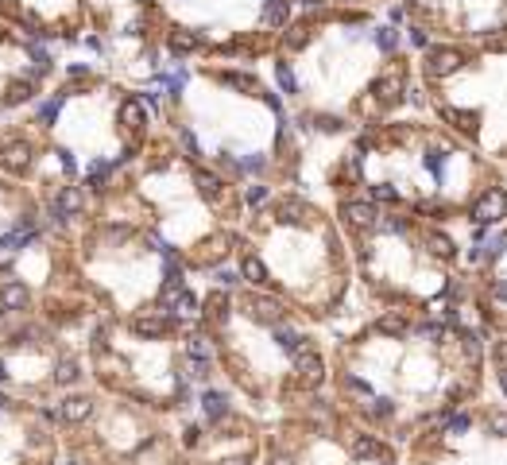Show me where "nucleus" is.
Segmentation results:
<instances>
[{"instance_id":"nucleus-25","label":"nucleus","mask_w":507,"mask_h":465,"mask_svg":"<svg viewBox=\"0 0 507 465\" xmlns=\"http://www.w3.org/2000/svg\"><path fill=\"white\" fill-rule=\"evenodd\" d=\"M202 404H205V415H209V419H224V407H229V404H224L221 392H205Z\"/></svg>"},{"instance_id":"nucleus-20","label":"nucleus","mask_w":507,"mask_h":465,"mask_svg":"<svg viewBox=\"0 0 507 465\" xmlns=\"http://www.w3.org/2000/svg\"><path fill=\"white\" fill-rule=\"evenodd\" d=\"M194 182L205 198H217V194H221V178H217L213 171H194Z\"/></svg>"},{"instance_id":"nucleus-2","label":"nucleus","mask_w":507,"mask_h":465,"mask_svg":"<svg viewBox=\"0 0 507 465\" xmlns=\"http://www.w3.org/2000/svg\"><path fill=\"white\" fill-rule=\"evenodd\" d=\"M504 213H507V190H488L484 198L477 202V209H472V218L480 225H496Z\"/></svg>"},{"instance_id":"nucleus-24","label":"nucleus","mask_w":507,"mask_h":465,"mask_svg":"<svg viewBox=\"0 0 507 465\" xmlns=\"http://www.w3.org/2000/svg\"><path fill=\"white\" fill-rule=\"evenodd\" d=\"M426 248L434 252V256H453V240H449L446 233H430V237H426Z\"/></svg>"},{"instance_id":"nucleus-16","label":"nucleus","mask_w":507,"mask_h":465,"mask_svg":"<svg viewBox=\"0 0 507 465\" xmlns=\"http://www.w3.org/2000/svg\"><path fill=\"white\" fill-rule=\"evenodd\" d=\"M407 330H410V318L403 310H388L380 318V334H407Z\"/></svg>"},{"instance_id":"nucleus-7","label":"nucleus","mask_w":507,"mask_h":465,"mask_svg":"<svg viewBox=\"0 0 507 465\" xmlns=\"http://www.w3.org/2000/svg\"><path fill=\"white\" fill-rule=\"evenodd\" d=\"M0 163L20 175V171H28V163H31V148L23 144V140H8V144L0 148Z\"/></svg>"},{"instance_id":"nucleus-46","label":"nucleus","mask_w":507,"mask_h":465,"mask_svg":"<svg viewBox=\"0 0 507 465\" xmlns=\"http://www.w3.org/2000/svg\"><path fill=\"white\" fill-rule=\"evenodd\" d=\"M410 43H414V47H422V43H426V35H422L419 28H410Z\"/></svg>"},{"instance_id":"nucleus-38","label":"nucleus","mask_w":507,"mask_h":465,"mask_svg":"<svg viewBox=\"0 0 507 465\" xmlns=\"http://www.w3.org/2000/svg\"><path fill=\"white\" fill-rule=\"evenodd\" d=\"M244 198H248V206H264V202H267V187H248Z\"/></svg>"},{"instance_id":"nucleus-22","label":"nucleus","mask_w":507,"mask_h":465,"mask_svg":"<svg viewBox=\"0 0 507 465\" xmlns=\"http://www.w3.org/2000/svg\"><path fill=\"white\" fill-rule=\"evenodd\" d=\"M275 341H279V349H291V353L298 345H306V337L298 334V330H291V326H279V330H275Z\"/></svg>"},{"instance_id":"nucleus-42","label":"nucleus","mask_w":507,"mask_h":465,"mask_svg":"<svg viewBox=\"0 0 507 465\" xmlns=\"http://www.w3.org/2000/svg\"><path fill=\"white\" fill-rule=\"evenodd\" d=\"M345 388H352V392H361V396H368V384H364V380H356V377H349V380H345Z\"/></svg>"},{"instance_id":"nucleus-10","label":"nucleus","mask_w":507,"mask_h":465,"mask_svg":"<svg viewBox=\"0 0 507 465\" xmlns=\"http://www.w3.org/2000/svg\"><path fill=\"white\" fill-rule=\"evenodd\" d=\"M82 206H86L82 190H78V187H66V190L59 194V198H55V218H59V221H66L70 213H82Z\"/></svg>"},{"instance_id":"nucleus-52","label":"nucleus","mask_w":507,"mask_h":465,"mask_svg":"<svg viewBox=\"0 0 507 465\" xmlns=\"http://www.w3.org/2000/svg\"><path fill=\"white\" fill-rule=\"evenodd\" d=\"M62 465H78V462H62Z\"/></svg>"},{"instance_id":"nucleus-31","label":"nucleus","mask_w":507,"mask_h":465,"mask_svg":"<svg viewBox=\"0 0 507 465\" xmlns=\"http://www.w3.org/2000/svg\"><path fill=\"white\" fill-rule=\"evenodd\" d=\"M275 78H279V86H283L287 93H294V89H298V78H294V70L287 66V62H279V66H275Z\"/></svg>"},{"instance_id":"nucleus-50","label":"nucleus","mask_w":507,"mask_h":465,"mask_svg":"<svg viewBox=\"0 0 507 465\" xmlns=\"http://www.w3.org/2000/svg\"><path fill=\"white\" fill-rule=\"evenodd\" d=\"M271 465H291V457H271Z\"/></svg>"},{"instance_id":"nucleus-23","label":"nucleus","mask_w":507,"mask_h":465,"mask_svg":"<svg viewBox=\"0 0 507 465\" xmlns=\"http://www.w3.org/2000/svg\"><path fill=\"white\" fill-rule=\"evenodd\" d=\"M205 314H209V322H229V298L213 295L209 303H205Z\"/></svg>"},{"instance_id":"nucleus-8","label":"nucleus","mask_w":507,"mask_h":465,"mask_svg":"<svg viewBox=\"0 0 507 465\" xmlns=\"http://www.w3.org/2000/svg\"><path fill=\"white\" fill-rule=\"evenodd\" d=\"M341 218L349 221L352 229H372V225H376V209H372L368 202H345Z\"/></svg>"},{"instance_id":"nucleus-19","label":"nucleus","mask_w":507,"mask_h":465,"mask_svg":"<svg viewBox=\"0 0 507 465\" xmlns=\"http://www.w3.org/2000/svg\"><path fill=\"white\" fill-rule=\"evenodd\" d=\"M240 272H244V279H252V283H267V264L260 256H244Z\"/></svg>"},{"instance_id":"nucleus-45","label":"nucleus","mask_w":507,"mask_h":465,"mask_svg":"<svg viewBox=\"0 0 507 465\" xmlns=\"http://www.w3.org/2000/svg\"><path fill=\"white\" fill-rule=\"evenodd\" d=\"M383 229H391V233H403L407 225H403V221H395V218H388V221H383Z\"/></svg>"},{"instance_id":"nucleus-36","label":"nucleus","mask_w":507,"mask_h":465,"mask_svg":"<svg viewBox=\"0 0 507 465\" xmlns=\"http://www.w3.org/2000/svg\"><path fill=\"white\" fill-rule=\"evenodd\" d=\"M488 426H492V435L507 438V415H504V411H496V415L488 419Z\"/></svg>"},{"instance_id":"nucleus-41","label":"nucleus","mask_w":507,"mask_h":465,"mask_svg":"<svg viewBox=\"0 0 507 465\" xmlns=\"http://www.w3.org/2000/svg\"><path fill=\"white\" fill-rule=\"evenodd\" d=\"M182 442H186V446H198V442H202V430H198V426H186Z\"/></svg>"},{"instance_id":"nucleus-35","label":"nucleus","mask_w":507,"mask_h":465,"mask_svg":"<svg viewBox=\"0 0 507 465\" xmlns=\"http://www.w3.org/2000/svg\"><path fill=\"white\" fill-rule=\"evenodd\" d=\"M105 175H108V163H93V167H89V187H101V182H105Z\"/></svg>"},{"instance_id":"nucleus-43","label":"nucleus","mask_w":507,"mask_h":465,"mask_svg":"<svg viewBox=\"0 0 507 465\" xmlns=\"http://www.w3.org/2000/svg\"><path fill=\"white\" fill-rule=\"evenodd\" d=\"M372 415L388 419V415H391V404H388V399H380V404H372Z\"/></svg>"},{"instance_id":"nucleus-6","label":"nucleus","mask_w":507,"mask_h":465,"mask_svg":"<svg viewBox=\"0 0 507 465\" xmlns=\"http://www.w3.org/2000/svg\"><path fill=\"white\" fill-rule=\"evenodd\" d=\"M403 89H407V82H403V70H388V74H380V78H376L372 93H376L383 105H391V101L403 97Z\"/></svg>"},{"instance_id":"nucleus-12","label":"nucleus","mask_w":507,"mask_h":465,"mask_svg":"<svg viewBox=\"0 0 507 465\" xmlns=\"http://www.w3.org/2000/svg\"><path fill=\"white\" fill-rule=\"evenodd\" d=\"M291 16V0H264V23L267 28H287Z\"/></svg>"},{"instance_id":"nucleus-37","label":"nucleus","mask_w":507,"mask_h":465,"mask_svg":"<svg viewBox=\"0 0 507 465\" xmlns=\"http://www.w3.org/2000/svg\"><path fill=\"white\" fill-rule=\"evenodd\" d=\"M213 279H217V287H236V272H229V267H217Z\"/></svg>"},{"instance_id":"nucleus-18","label":"nucleus","mask_w":507,"mask_h":465,"mask_svg":"<svg viewBox=\"0 0 507 465\" xmlns=\"http://www.w3.org/2000/svg\"><path fill=\"white\" fill-rule=\"evenodd\" d=\"M31 93H35V82H31V78H16L8 86V93H4V97H8V105H23Z\"/></svg>"},{"instance_id":"nucleus-48","label":"nucleus","mask_w":507,"mask_h":465,"mask_svg":"<svg viewBox=\"0 0 507 465\" xmlns=\"http://www.w3.org/2000/svg\"><path fill=\"white\" fill-rule=\"evenodd\" d=\"M496 298H507V283H496Z\"/></svg>"},{"instance_id":"nucleus-26","label":"nucleus","mask_w":507,"mask_h":465,"mask_svg":"<svg viewBox=\"0 0 507 465\" xmlns=\"http://www.w3.org/2000/svg\"><path fill=\"white\" fill-rule=\"evenodd\" d=\"M186 357H194V361H209V357H213V349H209V341H205V337H190V341H186Z\"/></svg>"},{"instance_id":"nucleus-53","label":"nucleus","mask_w":507,"mask_h":465,"mask_svg":"<svg viewBox=\"0 0 507 465\" xmlns=\"http://www.w3.org/2000/svg\"><path fill=\"white\" fill-rule=\"evenodd\" d=\"M0 407H4V396H0Z\"/></svg>"},{"instance_id":"nucleus-28","label":"nucleus","mask_w":507,"mask_h":465,"mask_svg":"<svg viewBox=\"0 0 507 465\" xmlns=\"http://www.w3.org/2000/svg\"><path fill=\"white\" fill-rule=\"evenodd\" d=\"M441 117H446V120H453V124H457V129H472V120H477V117H472V113H465V109H449V105H446V109H441Z\"/></svg>"},{"instance_id":"nucleus-44","label":"nucleus","mask_w":507,"mask_h":465,"mask_svg":"<svg viewBox=\"0 0 507 465\" xmlns=\"http://www.w3.org/2000/svg\"><path fill=\"white\" fill-rule=\"evenodd\" d=\"M496 361H499V368H507V341H499V345H496Z\"/></svg>"},{"instance_id":"nucleus-4","label":"nucleus","mask_w":507,"mask_h":465,"mask_svg":"<svg viewBox=\"0 0 507 465\" xmlns=\"http://www.w3.org/2000/svg\"><path fill=\"white\" fill-rule=\"evenodd\" d=\"M28 287L16 276H0V307L4 310H23L28 307Z\"/></svg>"},{"instance_id":"nucleus-15","label":"nucleus","mask_w":507,"mask_h":465,"mask_svg":"<svg viewBox=\"0 0 507 465\" xmlns=\"http://www.w3.org/2000/svg\"><path fill=\"white\" fill-rule=\"evenodd\" d=\"M306 202H298V198H287L283 206H279V221H291V225H306Z\"/></svg>"},{"instance_id":"nucleus-51","label":"nucleus","mask_w":507,"mask_h":465,"mask_svg":"<svg viewBox=\"0 0 507 465\" xmlns=\"http://www.w3.org/2000/svg\"><path fill=\"white\" fill-rule=\"evenodd\" d=\"M0 380H4V365H0Z\"/></svg>"},{"instance_id":"nucleus-39","label":"nucleus","mask_w":507,"mask_h":465,"mask_svg":"<svg viewBox=\"0 0 507 465\" xmlns=\"http://www.w3.org/2000/svg\"><path fill=\"white\" fill-rule=\"evenodd\" d=\"M468 430V415H453L449 419V435H465Z\"/></svg>"},{"instance_id":"nucleus-49","label":"nucleus","mask_w":507,"mask_h":465,"mask_svg":"<svg viewBox=\"0 0 507 465\" xmlns=\"http://www.w3.org/2000/svg\"><path fill=\"white\" fill-rule=\"evenodd\" d=\"M221 465H248L244 457H229V462H221Z\"/></svg>"},{"instance_id":"nucleus-34","label":"nucleus","mask_w":507,"mask_h":465,"mask_svg":"<svg viewBox=\"0 0 507 465\" xmlns=\"http://www.w3.org/2000/svg\"><path fill=\"white\" fill-rule=\"evenodd\" d=\"M426 171L441 178V171H446V151H430V155H426Z\"/></svg>"},{"instance_id":"nucleus-13","label":"nucleus","mask_w":507,"mask_h":465,"mask_svg":"<svg viewBox=\"0 0 507 465\" xmlns=\"http://www.w3.org/2000/svg\"><path fill=\"white\" fill-rule=\"evenodd\" d=\"M349 454L356 457V462H368V457H376V454H380V442H376V435H352Z\"/></svg>"},{"instance_id":"nucleus-47","label":"nucleus","mask_w":507,"mask_h":465,"mask_svg":"<svg viewBox=\"0 0 507 465\" xmlns=\"http://www.w3.org/2000/svg\"><path fill=\"white\" fill-rule=\"evenodd\" d=\"M499 388H504V396H507V368H499Z\"/></svg>"},{"instance_id":"nucleus-14","label":"nucleus","mask_w":507,"mask_h":465,"mask_svg":"<svg viewBox=\"0 0 507 465\" xmlns=\"http://www.w3.org/2000/svg\"><path fill=\"white\" fill-rule=\"evenodd\" d=\"M144 117H147L144 101H128L124 109H120V124H124L128 132H144Z\"/></svg>"},{"instance_id":"nucleus-9","label":"nucleus","mask_w":507,"mask_h":465,"mask_svg":"<svg viewBox=\"0 0 507 465\" xmlns=\"http://www.w3.org/2000/svg\"><path fill=\"white\" fill-rule=\"evenodd\" d=\"M166 330H171V318H163V314H140L132 322V334L136 337H163Z\"/></svg>"},{"instance_id":"nucleus-3","label":"nucleus","mask_w":507,"mask_h":465,"mask_svg":"<svg viewBox=\"0 0 507 465\" xmlns=\"http://www.w3.org/2000/svg\"><path fill=\"white\" fill-rule=\"evenodd\" d=\"M426 70L434 74V78H449V74H457V70H461V55H457L453 47H438V50H430Z\"/></svg>"},{"instance_id":"nucleus-11","label":"nucleus","mask_w":507,"mask_h":465,"mask_svg":"<svg viewBox=\"0 0 507 465\" xmlns=\"http://www.w3.org/2000/svg\"><path fill=\"white\" fill-rule=\"evenodd\" d=\"M59 415L66 419V423H82V419H89V415H93V399H86V396L66 399V404L59 407Z\"/></svg>"},{"instance_id":"nucleus-40","label":"nucleus","mask_w":507,"mask_h":465,"mask_svg":"<svg viewBox=\"0 0 507 465\" xmlns=\"http://www.w3.org/2000/svg\"><path fill=\"white\" fill-rule=\"evenodd\" d=\"M461 349H465V357H472V361L480 357V341L472 334H465V345H461Z\"/></svg>"},{"instance_id":"nucleus-5","label":"nucleus","mask_w":507,"mask_h":465,"mask_svg":"<svg viewBox=\"0 0 507 465\" xmlns=\"http://www.w3.org/2000/svg\"><path fill=\"white\" fill-rule=\"evenodd\" d=\"M248 314L256 318V322H267V326H275L279 318H283V303L271 295H252L248 298Z\"/></svg>"},{"instance_id":"nucleus-1","label":"nucleus","mask_w":507,"mask_h":465,"mask_svg":"<svg viewBox=\"0 0 507 465\" xmlns=\"http://www.w3.org/2000/svg\"><path fill=\"white\" fill-rule=\"evenodd\" d=\"M322 368H325V365H322V357L314 353L310 345H298V349H294V372H298V380H303L306 388L322 384V377H325Z\"/></svg>"},{"instance_id":"nucleus-27","label":"nucleus","mask_w":507,"mask_h":465,"mask_svg":"<svg viewBox=\"0 0 507 465\" xmlns=\"http://www.w3.org/2000/svg\"><path fill=\"white\" fill-rule=\"evenodd\" d=\"M82 372H78V361H59V368H55V380L59 384H74Z\"/></svg>"},{"instance_id":"nucleus-30","label":"nucleus","mask_w":507,"mask_h":465,"mask_svg":"<svg viewBox=\"0 0 507 465\" xmlns=\"http://www.w3.org/2000/svg\"><path fill=\"white\" fill-rule=\"evenodd\" d=\"M306 43H310V28H306V23L291 28V35H287V47H291V50H303Z\"/></svg>"},{"instance_id":"nucleus-32","label":"nucleus","mask_w":507,"mask_h":465,"mask_svg":"<svg viewBox=\"0 0 507 465\" xmlns=\"http://www.w3.org/2000/svg\"><path fill=\"white\" fill-rule=\"evenodd\" d=\"M59 109H62V97H50V101H43V105H39V120H43V124H55V117H59Z\"/></svg>"},{"instance_id":"nucleus-33","label":"nucleus","mask_w":507,"mask_h":465,"mask_svg":"<svg viewBox=\"0 0 507 465\" xmlns=\"http://www.w3.org/2000/svg\"><path fill=\"white\" fill-rule=\"evenodd\" d=\"M372 198L376 202H399V190L388 187V182H380V187H372Z\"/></svg>"},{"instance_id":"nucleus-21","label":"nucleus","mask_w":507,"mask_h":465,"mask_svg":"<svg viewBox=\"0 0 507 465\" xmlns=\"http://www.w3.org/2000/svg\"><path fill=\"white\" fill-rule=\"evenodd\" d=\"M198 35L194 31H171V50H175V55H186V50H194L198 47Z\"/></svg>"},{"instance_id":"nucleus-17","label":"nucleus","mask_w":507,"mask_h":465,"mask_svg":"<svg viewBox=\"0 0 507 465\" xmlns=\"http://www.w3.org/2000/svg\"><path fill=\"white\" fill-rule=\"evenodd\" d=\"M221 82L229 89H240V93H260V82H256L252 74H233V70H229V74H221Z\"/></svg>"},{"instance_id":"nucleus-29","label":"nucleus","mask_w":507,"mask_h":465,"mask_svg":"<svg viewBox=\"0 0 507 465\" xmlns=\"http://www.w3.org/2000/svg\"><path fill=\"white\" fill-rule=\"evenodd\" d=\"M376 47H380V50H395V47H399V31H395V28H380V31H376Z\"/></svg>"}]
</instances>
